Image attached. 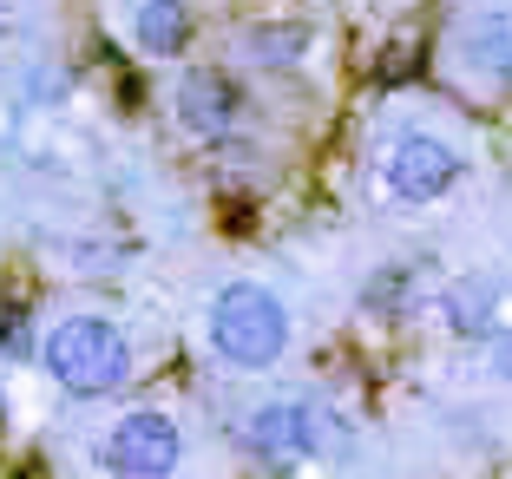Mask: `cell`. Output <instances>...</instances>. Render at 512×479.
Returning a JSON list of instances; mask_svg holds the SVG:
<instances>
[{
	"label": "cell",
	"instance_id": "obj_3",
	"mask_svg": "<svg viewBox=\"0 0 512 479\" xmlns=\"http://www.w3.org/2000/svg\"><path fill=\"white\" fill-rule=\"evenodd\" d=\"M460 151L447 145V138L434 132H407L388 145V158H381V184H388L401 204H440V197H453V184H460Z\"/></svg>",
	"mask_w": 512,
	"mask_h": 479
},
{
	"label": "cell",
	"instance_id": "obj_4",
	"mask_svg": "<svg viewBox=\"0 0 512 479\" xmlns=\"http://www.w3.org/2000/svg\"><path fill=\"white\" fill-rule=\"evenodd\" d=\"M99 460H106L112 473H125V479L178 473V460H184V434H178V420L158 414V407H132V414L112 420L106 453H99Z\"/></svg>",
	"mask_w": 512,
	"mask_h": 479
},
{
	"label": "cell",
	"instance_id": "obj_1",
	"mask_svg": "<svg viewBox=\"0 0 512 479\" xmlns=\"http://www.w3.org/2000/svg\"><path fill=\"white\" fill-rule=\"evenodd\" d=\"M40 361L73 401H99L132 381V342L106 315H60L40 342Z\"/></svg>",
	"mask_w": 512,
	"mask_h": 479
},
{
	"label": "cell",
	"instance_id": "obj_2",
	"mask_svg": "<svg viewBox=\"0 0 512 479\" xmlns=\"http://www.w3.org/2000/svg\"><path fill=\"white\" fill-rule=\"evenodd\" d=\"M204 329H211V348L230 361V368H276L289 355V309L276 289L263 283H224L211 296V315H204Z\"/></svg>",
	"mask_w": 512,
	"mask_h": 479
},
{
	"label": "cell",
	"instance_id": "obj_8",
	"mask_svg": "<svg viewBox=\"0 0 512 479\" xmlns=\"http://www.w3.org/2000/svg\"><path fill=\"white\" fill-rule=\"evenodd\" d=\"M132 40L145 46L151 60L184 53V40H191V7H184V0H145L132 14Z\"/></svg>",
	"mask_w": 512,
	"mask_h": 479
},
{
	"label": "cell",
	"instance_id": "obj_6",
	"mask_svg": "<svg viewBox=\"0 0 512 479\" xmlns=\"http://www.w3.org/2000/svg\"><path fill=\"white\" fill-rule=\"evenodd\" d=\"M237 112H243V99H237V86H230L224 73L191 66V73L178 79V119L191 125L197 138H224L230 125H237Z\"/></svg>",
	"mask_w": 512,
	"mask_h": 479
},
{
	"label": "cell",
	"instance_id": "obj_5",
	"mask_svg": "<svg viewBox=\"0 0 512 479\" xmlns=\"http://www.w3.org/2000/svg\"><path fill=\"white\" fill-rule=\"evenodd\" d=\"M322 434H329V420H322L309 401H263L250 420H243L250 453H263V460H276V466L309 460V453L322 447Z\"/></svg>",
	"mask_w": 512,
	"mask_h": 479
},
{
	"label": "cell",
	"instance_id": "obj_9",
	"mask_svg": "<svg viewBox=\"0 0 512 479\" xmlns=\"http://www.w3.org/2000/svg\"><path fill=\"white\" fill-rule=\"evenodd\" d=\"M493 368L512 381V329H499V335H493Z\"/></svg>",
	"mask_w": 512,
	"mask_h": 479
},
{
	"label": "cell",
	"instance_id": "obj_7",
	"mask_svg": "<svg viewBox=\"0 0 512 479\" xmlns=\"http://www.w3.org/2000/svg\"><path fill=\"white\" fill-rule=\"evenodd\" d=\"M460 66L480 79H493V86H506L512 79V27L499 14H480L473 27H460Z\"/></svg>",
	"mask_w": 512,
	"mask_h": 479
}]
</instances>
